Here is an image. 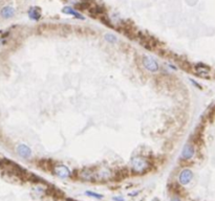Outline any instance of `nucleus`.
Instances as JSON below:
<instances>
[{
  "label": "nucleus",
  "instance_id": "nucleus-14",
  "mask_svg": "<svg viewBox=\"0 0 215 201\" xmlns=\"http://www.w3.org/2000/svg\"><path fill=\"white\" fill-rule=\"evenodd\" d=\"M113 200L115 201H124V198L121 197V196H118V197H113Z\"/></svg>",
  "mask_w": 215,
  "mask_h": 201
},
{
  "label": "nucleus",
  "instance_id": "nucleus-8",
  "mask_svg": "<svg viewBox=\"0 0 215 201\" xmlns=\"http://www.w3.org/2000/svg\"><path fill=\"white\" fill-rule=\"evenodd\" d=\"M80 177L83 179V180H87V181H90V180H94L95 179V173L92 172V171L86 169V170H83L81 174H80Z\"/></svg>",
  "mask_w": 215,
  "mask_h": 201
},
{
  "label": "nucleus",
  "instance_id": "nucleus-11",
  "mask_svg": "<svg viewBox=\"0 0 215 201\" xmlns=\"http://www.w3.org/2000/svg\"><path fill=\"white\" fill-rule=\"evenodd\" d=\"M28 16L33 20H39L41 17V13L38 8H32L31 10L28 11Z\"/></svg>",
  "mask_w": 215,
  "mask_h": 201
},
{
  "label": "nucleus",
  "instance_id": "nucleus-6",
  "mask_svg": "<svg viewBox=\"0 0 215 201\" xmlns=\"http://www.w3.org/2000/svg\"><path fill=\"white\" fill-rule=\"evenodd\" d=\"M17 153L19 156L23 158H29L32 156V151L28 146L25 145H19L17 147Z\"/></svg>",
  "mask_w": 215,
  "mask_h": 201
},
{
  "label": "nucleus",
  "instance_id": "nucleus-15",
  "mask_svg": "<svg viewBox=\"0 0 215 201\" xmlns=\"http://www.w3.org/2000/svg\"><path fill=\"white\" fill-rule=\"evenodd\" d=\"M171 201H182V200H181V198L178 196H174V197H172Z\"/></svg>",
  "mask_w": 215,
  "mask_h": 201
},
{
  "label": "nucleus",
  "instance_id": "nucleus-13",
  "mask_svg": "<svg viewBox=\"0 0 215 201\" xmlns=\"http://www.w3.org/2000/svg\"><path fill=\"white\" fill-rule=\"evenodd\" d=\"M85 195H87V196L89 197H94V198H97V199H101L103 196L101 194H97V193H95V192H90V191H87V192H85Z\"/></svg>",
  "mask_w": 215,
  "mask_h": 201
},
{
  "label": "nucleus",
  "instance_id": "nucleus-12",
  "mask_svg": "<svg viewBox=\"0 0 215 201\" xmlns=\"http://www.w3.org/2000/svg\"><path fill=\"white\" fill-rule=\"evenodd\" d=\"M104 39H105L107 42H109V43H115V42H118V38H116V36H115L113 34H105Z\"/></svg>",
  "mask_w": 215,
  "mask_h": 201
},
{
  "label": "nucleus",
  "instance_id": "nucleus-7",
  "mask_svg": "<svg viewBox=\"0 0 215 201\" xmlns=\"http://www.w3.org/2000/svg\"><path fill=\"white\" fill-rule=\"evenodd\" d=\"M110 176H112V175L108 168H103V169H101L98 173H95V178L98 177V178L101 179V180H106V179L110 178Z\"/></svg>",
  "mask_w": 215,
  "mask_h": 201
},
{
  "label": "nucleus",
  "instance_id": "nucleus-5",
  "mask_svg": "<svg viewBox=\"0 0 215 201\" xmlns=\"http://www.w3.org/2000/svg\"><path fill=\"white\" fill-rule=\"evenodd\" d=\"M193 178V173L192 171H190L189 169H184L182 170V172L178 175V182L182 185H187L189 182L192 180Z\"/></svg>",
  "mask_w": 215,
  "mask_h": 201
},
{
  "label": "nucleus",
  "instance_id": "nucleus-10",
  "mask_svg": "<svg viewBox=\"0 0 215 201\" xmlns=\"http://www.w3.org/2000/svg\"><path fill=\"white\" fill-rule=\"evenodd\" d=\"M15 14V10L12 7H4L1 10V16L3 18H11Z\"/></svg>",
  "mask_w": 215,
  "mask_h": 201
},
{
  "label": "nucleus",
  "instance_id": "nucleus-4",
  "mask_svg": "<svg viewBox=\"0 0 215 201\" xmlns=\"http://www.w3.org/2000/svg\"><path fill=\"white\" fill-rule=\"evenodd\" d=\"M195 155V148L192 143H188L185 145V147L183 148V151H182V159L184 160H190L191 158H193V156Z\"/></svg>",
  "mask_w": 215,
  "mask_h": 201
},
{
  "label": "nucleus",
  "instance_id": "nucleus-9",
  "mask_svg": "<svg viewBox=\"0 0 215 201\" xmlns=\"http://www.w3.org/2000/svg\"><path fill=\"white\" fill-rule=\"evenodd\" d=\"M63 13H64V14H68V15H73V16H74V18H77V19H80V20H83V19H84V17H83L81 14L78 13L77 11H74V8H68V7L63 8Z\"/></svg>",
  "mask_w": 215,
  "mask_h": 201
},
{
  "label": "nucleus",
  "instance_id": "nucleus-3",
  "mask_svg": "<svg viewBox=\"0 0 215 201\" xmlns=\"http://www.w3.org/2000/svg\"><path fill=\"white\" fill-rule=\"evenodd\" d=\"M53 172L56 176L60 177V178H68L71 174L69 168H67L64 164H56L53 168Z\"/></svg>",
  "mask_w": 215,
  "mask_h": 201
},
{
  "label": "nucleus",
  "instance_id": "nucleus-1",
  "mask_svg": "<svg viewBox=\"0 0 215 201\" xmlns=\"http://www.w3.org/2000/svg\"><path fill=\"white\" fill-rule=\"evenodd\" d=\"M130 168L133 173L144 174L150 169V163L147 158L142 157V156H136L130 161Z\"/></svg>",
  "mask_w": 215,
  "mask_h": 201
},
{
  "label": "nucleus",
  "instance_id": "nucleus-2",
  "mask_svg": "<svg viewBox=\"0 0 215 201\" xmlns=\"http://www.w3.org/2000/svg\"><path fill=\"white\" fill-rule=\"evenodd\" d=\"M142 63L145 69L150 71V73H156L160 69V66L157 64V62L154 59L150 58V57H143Z\"/></svg>",
  "mask_w": 215,
  "mask_h": 201
}]
</instances>
